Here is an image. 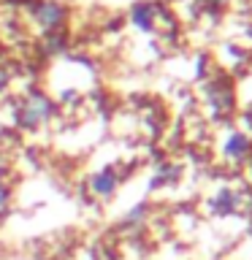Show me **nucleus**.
Returning a JSON list of instances; mask_svg holds the SVG:
<instances>
[{
    "label": "nucleus",
    "instance_id": "8",
    "mask_svg": "<svg viewBox=\"0 0 252 260\" xmlns=\"http://www.w3.org/2000/svg\"><path fill=\"white\" fill-rule=\"evenodd\" d=\"M6 203H8V187L0 184V214L6 211Z\"/></svg>",
    "mask_w": 252,
    "mask_h": 260
},
{
    "label": "nucleus",
    "instance_id": "7",
    "mask_svg": "<svg viewBox=\"0 0 252 260\" xmlns=\"http://www.w3.org/2000/svg\"><path fill=\"white\" fill-rule=\"evenodd\" d=\"M144 211H146V206H136V209L125 217V222H138V219H144Z\"/></svg>",
    "mask_w": 252,
    "mask_h": 260
},
{
    "label": "nucleus",
    "instance_id": "4",
    "mask_svg": "<svg viewBox=\"0 0 252 260\" xmlns=\"http://www.w3.org/2000/svg\"><path fill=\"white\" fill-rule=\"evenodd\" d=\"M225 154L233 157V160H244L249 154V141L244 136H231L228 144H225Z\"/></svg>",
    "mask_w": 252,
    "mask_h": 260
},
{
    "label": "nucleus",
    "instance_id": "1",
    "mask_svg": "<svg viewBox=\"0 0 252 260\" xmlns=\"http://www.w3.org/2000/svg\"><path fill=\"white\" fill-rule=\"evenodd\" d=\"M54 106L49 98L44 95H33L27 98V103L22 106V114H19V125L22 127H38L41 122H46L49 117H52Z\"/></svg>",
    "mask_w": 252,
    "mask_h": 260
},
{
    "label": "nucleus",
    "instance_id": "3",
    "mask_svg": "<svg viewBox=\"0 0 252 260\" xmlns=\"http://www.w3.org/2000/svg\"><path fill=\"white\" fill-rule=\"evenodd\" d=\"M36 16H38V22L44 24V27H60L65 11L57 3H52V0H46V3H41L36 8Z\"/></svg>",
    "mask_w": 252,
    "mask_h": 260
},
{
    "label": "nucleus",
    "instance_id": "6",
    "mask_svg": "<svg viewBox=\"0 0 252 260\" xmlns=\"http://www.w3.org/2000/svg\"><path fill=\"white\" fill-rule=\"evenodd\" d=\"M133 22L141 30H149L152 27V8L149 6H136L133 8Z\"/></svg>",
    "mask_w": 252,
    "mask_h": 260
},
{
    "label": "nucleus",
    "instance_id": "2",
    "mask_svg": "<svg viewBox=\"0 0 252 260\" xmlns=\"http://www.w3.org/2000/svg\"><path fill=\"white\" fill-rule=\"evenodd\" d=\"M117 184H119V179H117V174H114L111 168L98 171V174L89 179V187H92V192L101 195V198H109V195L117 190Z\"/></svg>",
    "mask_w": 252,
    "mask_h": 260
},
{
    "label": "nucleus",
    "instance_id": "5",
    "mask_svg": "<svg viewBox=\"0 0 252 260\" xmlns=\"http://www.w3.org/2000/svg\"><path fill=\"white\" fill-rule=\"evenodd\" d=\"M236 206H239V198L233 195V190H223L217 195V209L225 211V214H233Z\"/></svg>",
    "mask_w": 252,
    "mask_h": 260
}]
</instances>
